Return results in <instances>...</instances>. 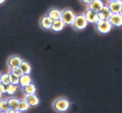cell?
<instances>
[{
    "label": "cell",
    "instance_id": "obj_25",
    "mask_svg": "<svg viewBox=\"0 0 122 113\" xmlns=\"http://www.w3.org/2000/svg\"><path fill=\"white\" fill-rule=\"evenodd\" d=\"M0 91L2 94L6 93V85H4L2 83H0Z\"/></svg>",
    "mask_w": 122,
    "mask_h": 113
},
{
    "label": "cell",
    "instance_id": "obj_31",
    "mask_svg": "<svg viewBox=\"0 0 122 113\" xmlns=\"http://www.w3.org/2000/svg\"><path fill=\"white\" fill-rule=\"evenodd\" d=\"M1 74L0 73V83H1Z\"/></svg>",
    "mask_w": 122,
    "mask_h": 113
},
{
    "label": "cell",
    "instance_id": "obj_28",
    "mask_svg": "<svg viewBox=\"0 0 122 113\" xmlns=\"http://www.w3.org/2000/svg\"><path fill=\"white\" fill-rule=\"evenodd\" d=\"M2 93L1 92V91H0V99L2 98Z\"/></svg>",
    "mask_w": 122,
    "mask_h": 113
},
{
    "label": "cell",
    "instance_id": "obj_22",
    "mask_svg": "<svg viewBox=\"0 0 122 113\" xmlns=\"http://www.w3.org/2000/svg\"><path fill=\"white\" fill-rule=\"evenodd\" d=\"M10 83L12 84H19V77L12 72H9Z\"/></svg>",
    "mask_w": 122,
    "mask_h": 113
},
{
    "label": "cell",
    "instance_id": "obj_27",
    "mask_svg": "<svg viewBox=\"0 0 122 113\" xmlns=\"http://www.w3.org/2000/svg\"><path fill=\"white\" fill-rule=\"evenodd\" d=\"M119 14H120V15H122V7H121V9H120V12H119Z\"/></svg>",
    "mask_w": 122,
    "mask_h": 113
},
{
    "label": "cell",
    "instance_id": "obj_18",
    "mask_svg": "<svg viewBox=\"0 0 122 113\" xmlns=\"http://www.w3.org/2000/svg\"><path fill=\"white\" fill-rule=\"evenodd\" d=\"M7 101H8L10 109H13V110H16L18 111V106H19V101H20L18 98H15V97H10L7 99Z\"/></svg>",
    "mask_w": 122,
    "mask_h": 113
},
{
    "label": "cell",
    "instance_id": "obj_23",
    "mask_svg": "<svg viewBox=\"0 0 122 113\" xmlns=\"http://www.w3.org/2000/svg\"><path fill=\"white\" fill-rule=\"evenodd\" d=\"M1 83L5 85H7L8 84H10L9 79V73H4L1 74Z\"/></svg>",
    "mask_w": 122,
    "mask_h": 113
},
{
    "label": "cell",
    "instance_id": "obj_3",
    "mask_svg": "<svg viewBox=\"0 0 122 113\" xmlns=\"http://www.w3.org/2000/svg\"><path fill=\"white\" fill-rule=\"evenodd\" d=\"M95 27L98 32L102 34H106L109 33L112 28V25L108 20H100L95 24Z\"/></svg>",
    "mask_w": 122,
    "mask_h": 113
},
{
    "label": "cell",
    "instance_id": "obj_32",
    "mask_svg": "<svg viewBox=\"0 0 122 113\" xmlns=\"http://www.w3.org/2000/svg\"><path fill=\"white\" fill-rule=\"evenodd\" d=\"M120 1H121V2H122V0H120Z\"/></svg>",
    "mask_w": 122,
    "mask_h": 113
},
{
    "label": "cell",
    "instance_id": "obj_19",
    "mask_svg": "<svg viewBox=\"0 0 122 113\" xmlns=\"http://www.w3.org/2000/svg\"><path fill=\"white\" fill-rule=\"evenodd\" d=\"M19 68L21 69L22 73L23 74H30L31 72V66L27 62L23 60L22 62L21 63Z\"/></svg>",
    "mask_w": 122,
    "mask_h": 113
},
{
    "label": "cell",
    "instance_id": "obj_12",
    "mask_svg": "<svg viewBox=\"0 0 122 113\" xmlns=\"http://www.w3.org/2000/svg\"><path fill=\"white\" fill-rule=\"evenodd\" d=\"M25 100H26L27 102L30 107H35L39 103V99L38 97L35 94H30V95H26L25 98Z\"/></svg>",
    "mask_w": 122,
    "mask_h": 113
},
{
    "label": "cell",
    "instance_id": "obj_9",
    "mask_svg": "<svg viewBox=\"0 0 122 113\" xmlns=\"http://www.w3.org/2000/svg\"><path fill=\"white\" fill-rule=\"evenodd\" d=\"M122 5V2L120 0H117V1L109 2L107 6L113 14H117L120 12Z\"/></svg>",
    "mask_w": 122,
    "mask_h": 113
},
{
    "label": "cell",
    "instance_id": "obj_14",
    "mask_svg": "<svg viewBox=\"0 0 122 113\" xmlns=\"http://www.w3.org/2000/svg\"><path fill=\"white\" fill-rule=\"evenodd\" d=\"M65 26V24L63 22V21L61 19L53 20V22H52V25H51V29L53 32H58L61 31Z\"/></svg>",
    "mask_w": 122,
    "mask_h": 113
},
{
    "label": "cell",
    "instance_id": "obj_6",
    "mask_svg": "<svg viewBox=\"0 0 122 113\" xmlns=\"http://www.w3.org/2000/svg\"><path fill=\"white\" fill-rule=\"evenodd\" d=\"M113 13L110 11V8L107 5H104V7L98 11V15L99 18L101 20H108L110 18Z\"/></svg>",
    "mask_w": 122,
    "mask_h": 113
},
{
    "label": "cell",
    "instance_id": "obj_11",
    "mask_svg": "<svg viewBox=\"0 0 122 113\" xmlns=\"http://www.w3.org/2000/svg\"><path fill=\"white\" fill-rule=\"evenodd\" d=\"M53 20L48 16L47 15H44L42 17L40 20V25L42 28L45 30L51 29V25H52Z\"/></svg>",
    "mask_w": 122,
    "mask_h": 113
},
{
    "label": "cell",
    "instance_id": "obj_2",
    "mask_svg": "<svg viewBox=\"0 0 122 113\" xmlns=\"http://www.w3.org/2000/svg\"><path fill=\"white\" fill-rule=\"evenodd\" d=\"M88 22L85 17L84 14H78L75 15V18L72 23V26L74 28L77 30H81L84 29L88 25Z\"/></svg>",
    "mask_w": 122,
    "mask_h": 113
},
{
    "label": "cell",
    "instance_id": "obj_21",
    "mask_svg": "<svg viewBox=\"0 0 122 113\" xmlns=\"http://www.w3.org/2000/svg\"><path fill=\"white\" fill-rule=\"evenodd\" d=\"M10 108L8 105L7 99H0V113H8Z\"/></svg>",
    "mask_w": 122,
    "mask_h": 113
},
{
    "label": "cell",
    "instance_id": "obj_1",
    "mask_svg": "<svg viewBox=\"0 0 122 113\" xmlns=\"http://www.w3.org/2000/svg\"><path fill=\"white\" fill-rule=\"evenodd\" d=\"M52 107L54 110L58 112H65L70 107V102L65 98H60L54 102Z\"/></svg>",
    "mask_w": 122,
    "mask_h": 113
},
{
    "label": "cell",
    "instance_id": "obj_10",
    "mask_svg": "<svg viewBox=\"0 0 122 113\" xmlns=\"http://www.w3.org/2000/svg\"><path fill=\"white\" fill-rule=\"evenodd\" d=\"M62 11L57 8H52L48 10L46 15L50 17L52 20H56L61 19Z\"/></svg>",
    "mask_w": 122,
    "mask_h": 113
},
{
    "label": "cell",
    "instance_id": "obj_16",
    "mask_svg": "<svg viewBox=\"0 0 122 113\" xmlns=\"http://www.w3.org/2000/svg\"><path fill=\"white\" fill-rule=\"evenodd\" d=\"M20 88V85L19 84H9L6 85V93L8 95H14L19 91Z\"/></svg>",
    "mask_w": 122,
    "mask_h": 113
},
{
    "label": "cell",
    "instance_id": "obj_13",
    "mask_svg": "<svg viewBox=\"0 0 122 113\" xmlns=\"http://www.w3.org/2000/svg\"><path fill=\"white\" fill-rule=\"evenodd\" d=\"M31 83H32V79L30 74H23V73L19 77V85L21 87L26 86Z\"/></svg>",
    "mask_w": 122,
    "mask_h": 113
},
{
    "label": "cell",
    "instance_id": "obj_8",
    "mask_svg": "<svg viewBox=\"0 0 122 113\" xmlns=\"http://www.w3.org/2000/svg\"><path fill=\"white\" fill-rule=\"evenodd\" d=\"M22 61V59L18 56H12L8 58L7 60V65L10 69H12L20 66Z\"/></svg>",
    "mask_w": 122,
    "mask_h": 113
},
{
    "label": "cell",
    "instance_id": "obj_24",
    "mask_svg": "<svg viewBox=\"0 0 122 113\" xmlns=\"http://www.w3.org/2000/svg\"><path fill=\"white\" fill-rule=\"evenodd\" d=\"M10 72H12L13 73H14V74L19 76V77H20V75H21L23 74L22 72H21V69H20L19 66H18V67L10 69Z\"/></svg>",
    "mask_w": 122,
    "mask_h": 113
},
{
    "label": "cell",
    "instance_id": "obj_4",
    "mask_svg": "<svg viewBox=\"0 0 122 113\" xmlns=\"http://www.w3.org/2000/svg\"><path fill=\"white\" fill-rule=\"evenodd\" d=\"M75 14L71 9L66 8L62 11L61 20L65 25H71L75 18Z\"/></svg>",
    "mask_w": 122,
    "mask_h": 113
},
{
    "label": "cell",
    "instance_id": "obj_20",
    "mask_svg": "<svg viewBox=\"0 0 122 113\" xmlns=\"http://www.w3.org/2000/svg\"><path fill=\"white\" fill-rule=\"evenodd\" d=\"M30 107V106L26 100H25V99L20 100L19 106H18V111H19V113L25 112L27 110H28Z\"/></svg>",
    "mask_w": 122,
    "mask_h": 113
},
{
    "label": "cell",
    "instance_id": "obj_26",
    "mask_svg": "<svg viewBox=\"0 0 122 113\" xmlns=\"http://www.w3.org/2000/svg\"><path fill=\"white\" fill-rule=\"evenodd\" d=\"M81 1H82L83 4H85L89 5L93 0H81Z\"/></svg>",
    "mask_w": 122,
    "mask_h": 113
},
{
    "label": "cell",
    "instance_id": "obj_5",
    "mask_svg": "<svg viewBox=\"0 0 122 113\" xmlns=\"http://www.w3.org/2000/svg\"><path fill=\"white\" fill-rule=\"evenodd\" d=\"M84 15L86 18L88 22L90 23L95 24L100 20L98 15V12L89 8L85 11Z\"/></svg>",
    "mask_w": 122,
    "mask_h": 113
},
{
    "label": "cell",
    "instance_id": "obj_7",
    "mask_svg": "<svg viewBox=\"0 0 122 113\" xmlns=\"http://www.w3.org/2000/svg\"><path fill=\"white\" fill-rule=\"evenodd\" d=\"M108 21L110 23L112 26L119 27L122 26V15L119 13L113 14L110 17Z\"/></svg>",
    "mask_w": 122,
    "mask_h": 113
},
{
    "label": "cell",
    "instance_id": "obj_30",
    "mask_svg": "<svg viewBox=\"0 0 122 113\" xmlns=\"http://www.w3.org/2000/svg\"><path fill=\"white\" fill-rule=\"evenodd\" d=\"M5 1V0H0V4H2V2H4Z\"/></svg>",
    "mask_w": 122,
    "mask_h": 113
},
{
    "label": "cell",
    "instance_id": "obj_29",
    "mask_svg": "<svg viewBox=\"0 0 122 113\" xmlns=\"http://www.w3.org/2000/svg\"><path fill=\"white\" fill-rule=\"evenodd\" d=\"M108 1V2H112V1H117V0H107Z\"/></svg>",
    "mask_w": 122,
    "mask_h": 113
},
{
    "label": "cell",
    "instance_id": "obj_17",
    "mask_svg": "<svg viewBox=\"0 0 122 113\" xmlns=\"http://www.w3.org/2000/svg\"><path fill=\"white\" fill-rule=\"evenodd\" d=\"M22 90L25 95L35 94L36 91V88L33 83H31L26 86H23Z\"/></svg>",
    "mask_w": 122,
    "mask_h": 113
},
{
    "label": "cell",
    "instance_id": "obj_15",
    "mask_svg": "<svg viewBox=\"0 0 122 113\" xmlns=\"http://www.w3.org/2000/svg\"><path fill=\"white\" fill-rule=\"evenodd\" d=\"M104 4L101 0H93L88 5V8L98 12L104 7Z\"/></svg>",
    "mask_w": 122,
    "mask_h": 113
}]
</instances>
